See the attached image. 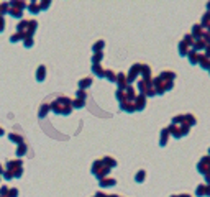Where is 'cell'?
I'll return each instance as SVG.
<instances>
[{
    "instance_id": "obj_1",
    "label": "cell",
    "mask_w": 210,
    "mask_h": 197,
    "mask_svg": "<svg viewBox=\"0 0 210 197\" xmlns=\"http://www.w3.org/2000/svg\"><path fill=\"white\" fill-rule=\"evenodd\" d=\"M197 169H199V172H202L203 176L208 174L210 172V156H203L199 161V164H197Z\"/></svg>"
},
{
    "instance_id": "obj_2",
    "label": "cell",
    "mask_w": 210,
    "mask_h": 197,
    "mask_svg": "<svg viewBox=\"0 0 210 197\" xmlns=\"http://www.w3.org/2000/svg\"><path fill=\"white\" fill-rule=\"evenodd\" d=\"M202 33H203V28H202L200 25H194V26H192V33H190V36L194 38V39H200Z\"/></svg>"
},
{
    "instance_id": "obj_3",
    "label": "cell",
    "mask_w": 210,
    "mask_h": 197,
    "mask_svg": "<svg viewBox=\"0 0 210 197\" xmlns=\"http://www.w3.org/2000/svg\"><path fill=\"white\" fill-rule=\"evenodd\" d=\"M199 56L200 54H197V51H194V49H190L187 53V57H189L190 64H197V62H199Z\"/></svg>"
},
{
    "instance_id": "obj_4",
    "label": "cell",
    "mask_w": 210,
    "mask_h": 197,
    "mask_svg": "<svg viewBox=\"0 0 210 197\" xmlns=\"http://www.w3.org/2000/svg\"><path fill=\"white\" fill-rule=\"evenodd\" d=\"M199 62H200V66L203 69H207V71H210V59L207 56H199Z\"/></svg>"
},
{
    "instance_id": "obj_5",
    "label": "cell",
    "mask_w": 210,
    "mask_h": 197,
    "mask_svg": "<svg viewBox=\"0 0 210 197\" xmlns=\"http://www.w3.org/2000/svg\"><path fill=\"white\" fill-rule=\"evenodd\" d=\"M187 53H189L187 44H185L184 41H180V44H179V54H180V56H187Z\"/></svg>"
},
{
    "instance_id": "obj_6",
    "label": "cell",
    "mask_w": 210,
    "mask_h": 197,
    "mask_svg": "<svg viewBox=\"0 0 210 197\" xmlns=\"http://www.w3.org/2000/svg\"><path fill=\"white\" fill-rule=\"evenodd\" d=\"M144 103H146V100H144V97H143V95L136 98V108H138V110H141V108L144 107Z\"/></svg>"
},
{
    "instance_id": "obj_7",
    "label": "cell",
    "mask_w": 210,
    "mask_h": 197,
    "mask_svg": "<svg viewBox=\"0 0 210 197\" xmlns=\"http://www.w3.org/2000/svg\"><path fill=\"white\" fill-rule=\"evenodd\" d=\"M115 179H100V186H113Z\"/></svg>"
},
{
    "instance_id": "obj_8",
    "label": "cell",
    "mask_w": 210,
    "mask_h": 197,
    "mask_svg": "<svg viewBox=\"0 0 210 197\" xmlns=\"http://www.w3.org/2000/svg\"><path fill=\"white\" fill-rule=\"evenodd\" d=\"M195 194L199 195V197H203V195H205V186H199V187H197V190H195Z\"/></svg>"
},
{
    "instance_id": "obj_9",
    "label": "cell",
    "mask_w": 210,
    "mask_h": 197,
    "mask_svg": "<svg viewBox=\"0 0 210 197\" xmlns=\"http://www.w3.org/2000/svg\"><path fill=\"white\" fill-rule=\"evenodd\" d=\"M167 130H162V136H161V144H164L166 143V140H167Z\"/></svg>"
},
{
    "instance_id": "obj_10",
    "label": "cell",
    "mask_w": 210,
    "mask_h": 197,
    "mask_svg": "<svg viewBox=\"0 0 210 197\" xmlns=\"http://www.w3.org/2000/svg\"><path fill=\"white\" fill-rule=\"evenodd\" d=\"M143 179H144V171H139L136 174V181H143Z\"/></svg>"
},
{
    "instance_id": "obj_11",
    "label": "cell",
    "mask_w": 210,
    "mask_h": 197,
    "mask_svg": "<svg viewBox=\"0 0 210 197\" xmlns=\"http://www.w3.org/2000/svg\"><path fill=\"white\" fill-rule=\"evenodd\" d=\"M89 84H90V79L87 77L85 80H82V82H80V87H87V85H89Z\"/></svg>"
},
{
    "instance_id": "obj_12",
    "label": "cell",
    "mask_w": 210,
    "mask_h": 197,
    "mask_svg": "<svg viewBox=\"0 0 210 197\" xmlns=\"http://www.w3.org/2000/svg\"><path fill=\"white\" fill-rule=\"evenodd\" d=\"M74 107H84V102L82 100H75L74 102Z\"/></svg>"
},
{
    "instance_id": "obj_13",
    "label": "cell",
    "mask_w": 210,
    "mask_h": 197,
    "mask_svg": "<svg viewBox=\"0 0 210 197\" xmlns=\"http://www.w3.org/2000/svg\"><path fill=\"white\" fill-rule=\"evenodd\" d=\"M205 195L210 197V186H205Z\"/></svg>"
},
{
    "instance_id": "obj_14",
    "label": "cell",
    "mask_w": 210,
    "mask_h": 197,
    "mask_svg": "<svg viewBox=\"0 0 210 197\" xmlns=\"http://www.w3.org/2000/svg\"><path fill=\"white\" fill-rule=\"evenodd\" d=\"M102 46H103V43L100 41V43H97V44H95V48H94V49H100V48H102Z\"/></svg>"
},
{
    "instance_id": "obj_15",
    "label": "cell",
    "mask_w": 210,
    "mask_h": 197,
    "mask_svg": "<svg viewBox=\"0 0 210 197\" xmlns=\"http://www.w3.org/2000/svg\"><path fill=\"white\" fill-rule=\"evenodd\" d=\"M207 33H208V34H210V25H208V26H207Z\"/></svg>"
},
{
    "instance_id": "obj_16",
    "label": "cell",
    "mask_w": 210,
    "mask_h": 197,
    "mask_svg": "<svg viewBox=\"0 0 210 197\" xmlns=\"http://www.w3.org/2000/svg\"><path fill=\"white\" fill-rule=\"evenodd\" d=\"M208 154H210V148H208Z\"/></svg>"
}]
</instances>
